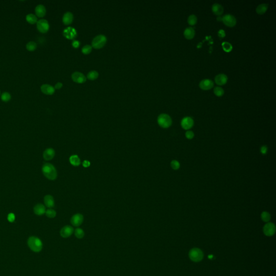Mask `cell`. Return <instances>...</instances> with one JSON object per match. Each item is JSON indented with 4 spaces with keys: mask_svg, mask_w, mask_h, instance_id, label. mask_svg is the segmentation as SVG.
I'll return each instance as SVG.
<instances>
[{
    "mask_svg": "<svg viewBox=\"0 0 276 276\" xmlns=\"http://www.w3.org/2000/svg\"><path fill=\"white\" fill-rule=\"evenodd\" d=\"M44 201L45 203V206L48 208H52L55 206V201L53 197L50 195H47L44 197Z\"/></svg>",
    "mask_w": 276,
    "mask_h": 276,
    "instance_id": "obj_23",
    "label": "cell"
},
{
    "mask_svg": "<svg viewBox=\"0 0 276 276\" xmlns=\"http://www.w3.org/2000/svg\"><path fill=\"white\" fill-rule=\"evenodd\" d=\"M37 28L41 32L45 33L49 29V24L46 20H40L37 22Z\"/></svg>",
    "mask_w": 276,
    "mask_h": 276,
    "instance_id": "obj_9",
    "label": "cell"
},
{
    "mask_svg": "<svg viewBox=\"0 0 276 276\" xmlns=\"http://www.w3.org/2000/svg\"><path fill=\"white\" fill-rule=\"evenodd\" d=\"M55 155V152L53 148H49L46 149L43 152V158L44 160L46 161H49L52 160Z\"/></svg>",
    "mask_w": 276,
    "mask_h": 276,
    "instance_id": "obj_16",
    "label": "cell"
},
{
    "mask_svg": "<svg viewBox=\"0 0 276 276\" xmlns=\"http://www.w3.org/2000/svg\"><path fill=\"white\" fill-rule=\"evenodd\" d=\"M267 152V148L265 146H263L261 148V152L262 154H266Z\"/></svg>",
    "mask_w": 276,
    "mask_h": 276,
    "instance_id": "obj_41",
    "label": "cell"
},
{
    "mask_svg": "<svg viewBox=\"0 0 276 276\" xmlns=\"http://www.w3.org/2000/svg\"><path fill=\"white\" fill-rule=\"evenodd\" d=\"M73 20V15L70 12H66L63 17V22L66 25H69Z\"/></svg>",
    "mask_w": 276,
    "mask_h": 276,
    "instance_id": "obj_21",
    "label": "cell"
},
{
    "mask_svg": "<svg viewBox=\"0 0 276 276\" xmlns=\"http://www.w3.org/2000/svg\"><path fill=\"white\" fill-rule=\"evenodd\" d=\"M107 38L104 35H99L95 37L92 42V46L95 49H101L105 45Z\"/></svg>",
    "mask_w": 276,
    "mask_h": 276,
    "instance_id": "obj_5",
    "label": "cell"
},
{
    "mask_svg": "<svg viewBox=\"0 0 276 276\" xmlns=\"http://www.w3.org/2000/svg\"><path fill=\"white\" fill-rule=\"evenodd\" d=\"M26 20L27 21L28 23L33 24L37 22V17L36 15L32 14H29L26 15Z\"/></svg>",
    "mask_w": 276,
    "mask_h": 276,
    "instance_id": "obj_26",
    "label": "cell"
},
{
    "mask_svg": "<svg viewBox=\"0 0 276 276\" xmlns=\"http://www.w3.org/2000/svg\"><path fill=\"white\" fill-rule=\"evenodd\" d=\"M28 244L30 249L36 252H38L41 251L43 248V244L40 239L34 236H32L29 238Z\"/></svg>",
    "mask_w": 276,
    "mask_h": 276,
    "instance_id": "obj_2",
    "label": "cell"
},
{
    "mask_svg": "<svg viewBox=\"0 0 276 276\" xmlns=\"http://www.w3.org/2000/svg\"><path fill=\"white\" fill-rule=\"evenodd\" d=\"M35 13L36 15L39 17H44L46 14L45 7L42 5H37L35 8Z\"/></svg>",
    "mask_w": 276,
    "mask_h": 276,
    "instance_id": "obj_20",
    "label": "cell"
},
{
    "mask_svg": "<svg viewBox=\"0 0 276 276\" xmlns=\"http://www.w3.org/2000/svg\"><path fill=\"white\" fill-rule=\"evenodd\" d=\"M90 162L89 161H84V162H83V166L84 167H85V168L89 167V166H90Z\"/></svg>",
    "mask_w": 276,
    "mask_h": 276,
    "instance_id": "obj_42",
    "label": "cell"
},
{
    "mask_svg": "<svg viewBox=\"0 0 276 276\" xmlns=\"http://www.w3.org/2000/svg\"><path fill=\"white\" fill-rule=\"evenodd\" d=\"M75 236L78 239H81L85 235L84 230L81 228H77L75 231Z\"/></svg>",
    "mask_w": 276,
    "mask_h": 276,
    "instance_id": "obj_29",
    "label": "cell"
},
{
    "mask_svg": "<svg viewBox=\"0 0 276 276\" xmlns=\"http://www.w3.org/2000/svg\"><path fill=\"white\" fill-rule=\"evenodd\" d=\"M214 85L212 80L209 79H205L201 80L199 84V86L203 90H209L213 87Z\"/></svg>",
    "mask_w": 276,
    "mask_h": 276,
    "instance_id": "obj_10",
    "label": "cell"
},
{
    "mask_svg": "<svg viewBox=\"0 0 276 276\" xmlns=\"http://www.w3.org/2000/svg\"><path fill=\"white\" fill-rule=\"evenodd\" d=\"M10 99H11V95L10 93H9L8 92H5L1 95V99L3 101H5V102L8 101H10Z\"/></svg>",
    "mask_w": 276,
    "mask_h": 276,
    "instance_id": "obj_37",
    "label": "cell"
},
{
    "mask_svg": "<svg viewBox=\"0 0 276 276\" xmlns=\"http://www.w3.org/2000/svg\"><path fill=\"white\" fill-rule=\"evenodd\" d=\"M186 137L188 139H192L194 137V133L191 131H188L186 132L185 134Z\"/></svg>",
    "mask_w": 276,
    "mask_h": 276,
    "instance_id": "obj_38",
    "label": "cell"
},
{
    "mask_svg": "<svg viewBox=\"0 0 276 276\" xmlns=\"http://www.w3.org/2000/svg\"><path fill=\"white\" fill-rule=\"evenodd\" d=\"M92 49V47L91 45H86L83 47L81 51H82L83 54H84L85 55H87V54H90L91 52Z\"/></svg>",
    "mask_w": 276,
    "mask_h": 276,
    "instance_id": "obj_35",
    "label": "cell"
},
{
    "mask_svg": "<svg viewBox=\"0 0 276 276\" xmlns=\"http://www.w3.org/2000/svg\"><path fill=\"white\" fill-rule=\"evenodd\" d=\"M63 86V84L62 83H57L56 84L55 86V88L56 89H60V88Z\"/></svg>",
    "mask_w": 276,
    "mask_h": 276,
    "instance_id": "obj_43",
    "label": "cell"
},
{
    "mask_svg": "<svg viewBox=\"0 0 276 276\" xmlns=\"http://www.w3.org/2000/svg\"><path fill=\"white\" fill-rule=\"evenodd\" d=\"M214 92L215 95L217 97H222L224 93V91L220 86H217L214 88Z\"/></svg>",
    "mask_w": 276,
    "mask_h": 276,
    "instance_id": "obj_31",
    "label": "cell"
},
{
    "mask_svg": "<svg viewBox=\"0 0 276 276\" xmlns=\"http://www.w3.org/2000/svg\"><path fill=\"white\" fill-rule=\"evenodd\" d=\"M228 79L227 75L223 73H221L216 75L215 78V81L216 84L218 85H223L227 83Z\"/></svg>",
    "mask_w": 276,
    "mask_h": 276,
    "instance_id": "obj_14",
    "label": "cell"
},
{
    "mask_svg": "<svg viewBox=\"0 0 276 276\" xmlns=\"http://www.w3.org/2000/svg\"><path fill=\"white\" fill-rule=\"evenodd\" d=\"M263 232L266 236H272L276 232V226L273 223H267L263 227Z\"/></svg>",
    "mask_w": 276,
    "mask_h": 276,
    "instance_id": "obj_7",
    "label": "cell"
},
{
    "mask_svg": "<svg viewBox=\"0 0 276 276\" xmlns=\"http://www.w3.org/2000/svg\"><path fill=\"white\" fill-rule=\"evenodd\" d=\"M45 214H46V216H47L48 217L52 218L55 217L56 216V212L54 209H49L45 211Z\"/></svg>",
    "mask_w": 276,
    "mask_h": 276,
    "instance_id": "obj_34",
    "label": "cell"
},
{
    "mask_svg": "<svg viewBox=\"0 0 276 276\" xmlns=\"http://www.w3.org/2000/svg\"><path fill=\"white\" fill-rule=\"evenodd\" d=\"M40 90L42 92L47 95H52L54 93L55 89L52 86L49 84H44L40 87Z\"/></svg>",
    "mask_w": 276,
    "mask_h": 276,
    "instance_id": "obj_15",
    "label": "cell"
},
{
    "mask_svg": "<svg viewBox=\"0 0 276 276\" xmlns=\"http://www.w3.org/2000/svg\"><path fill=\"white\" fill-rule=\"evenodd\" d=\"M268 4L266 3H262L258 5L256 8V12L258 14L263 15L265 13L267 9H268Z\"/></svg>",
    "mask_w": 276,
    "mask_h": 276,
    "instance_id": "obj_24",
    "label": "cell"
},
{
    "mask_svg": "<svg viewBox=\"0 0 276 276\" xmlns=\"http://www.w3.org/2000/svg\"><path fill=\"white\" fill-rule=\"evenodd\" d=\"M261 218L262 221L265 222H268L271 220V215L267 211H263L261 214Z\"/></svg>",
    "mask_w": 276,
    "mask_h": 276,
    "instance_id": "obj_30",
    "label": "cell"
},
{
    "mask_svg": "<svg viewBox=\"0 0 276 276\" xmlns=\"http://www.w3.org/2000/svg\"><path fill=\"white\" fill-rule=\"evenodd\" d=\"M69 161L71 164L74 166H78L80 164V160L79 156L77 155L71 156Z\"/></svg>",
    "mask_w": 276,
    "mask_h": 276,
    "instance_id": "obj_25",
    "label": "cell"
},
{
    "mask_svg": "<svg viewBox=\"0 0 276 276\" xmlns=\"http://www.w3.org/2000/svg\"><path fill=\"white\" fill-rule=\"evenodd\" d=\"M223 49L226 52H229L232 50V46L231 44L228 42H224L222 43Z\"/></svg>",
    "mask_w": 276,
    "mask_h": 276,
    "instance_id": "obj_28",
    "label": "cell"
},
{
    "mask_svg": "<svg viewBox=\"0 0 276 276\" xmlns=\"http://www.w3.org/2000/svg\"><path fill=\"white\" fill-rule=\"evenodd\" d=\"M84 221V217L80 214L74 215L71 218V223L75 226H80Z\"/></svg>",
    "mask_w": 276,
    "mask_h": 276,
    "instance_id": "obj_11",
    "label": "cell"
},
{
    "mask_svg": "<svg viewBox=\"0 0 276 276\" xmlns=\"http://www.w3.org/2000/svg\"><path fill=\"white\" fill-rule=\"evenodd\" d=\"M184 36L185 37L186 39L187 40H191L193 39L195 35V31L194 29L192 27H188L186 28V29L184 31Z\"/></svg>",
    "mask_w": 276,
    "mask_h": 276,
    "instance_id": "obj_19",
    "label": "cell"
},
{
    "mask_svg": "<svg viewBox=\"0 0 276 276\" xmlns=\"http://www.w3.org/2000/svg\"><path fill=\"white\" fill-rule=\"evenodd\" d=\"M72 45L75 48H78L79 46V42L78 41H77V40H75L72 43Z\"/></svg>",
    "mask_w": 276,
    "mask_h": 276,
    "instance_id": "obj_44",
    "label": "cell"
},
{
    "mask_svg": "<svg viewBox=\"0 0 276 276\" xmlns=\"http://www.w3.org/2000/svg\"><path fill=\"white\" fill-rule=\"evenodd\" d=\"M64 35L69 39H72L75 37L76 36V31L75 29L72 28H68L64 30Z\"/></svg>",
    "mask_w": 276,
    "mask_h": 276,
    "instance_id": "obj_22",
    "label": "cell"
},
{
    "mask_svg": "<svg viewBox=\"0 0 276 276\" xmlns=\"http://www.w3.org/2000/svg\"><path fill=\"white\" fill-rule=\"evenodd\" d=\"M98 72L96 71H91L87 73V78L90 80H95L98 77Z\"/></svg>",
    "mask_w": 276,
    "mask_h": 276,
    "instance_id": "obj_27",
    "label": "cell"
},
{
    "mask_svg": "<svg viewBox=\"0 0 276 276\" xmlns=\"http://www.w3.org/2000/svg\"><path fill=\"white\" fill-rule=\"evenodd\" d=\"M203 252L199 248H193L189 252V257L193 261L199 262L201 261L203 259Z\"/></svg>",
    "mask_w": 276,
    "mask_h": 276,
    "instance_id": "obj_3",
    "label": "cell"
},
{
    "mask_svg": "<svg viewBox=\"0 0 276 276\" xmlns=\"http://www.w3.org/2000/svg\"><path fill=\"white\" fill-rule=\"evenodd\" d=\"M223 23L229 27L235 26L237 23L236 19L234 16L231 14H226L222 17V21Z\"/></svg>",
    "mask_w": 276,
    "mask_h": 276,
    "instance_id": "obj_6",
    "label": "cell"
},
{
    "mask_svg": "<svg viewBox=\"0 0 276 276\" xmlns=\"http://www.w3.org/2000/svg\"><path fill=\"white\" fill-rule=\"evenodd\" d=\"M218 36L220 37V38H223L226 36V32L225 31L222 29L221 30H220L218 31Z\"/></svg>",
    "mask_w": 276,
    "mask_h": 276,
    "instance_id": "obj_40",
    "label": "cell"
},
{
    "mask_svg": "<svg viewBox=\"0 0 276 276\" xmlns=\"http://www.w3.org/2000/svg\"><path fill=\"white\" fill-rule=\"evenodd\" d=\"M74 231L73 228L70 226H66L60 230V235L63 238H68L73 234Z\"/></svg>",
    "mask_w": 276,
    "mask_h": 276,
    "instance_id": "obj_13",
    "label": "cell"
},
{
    "mask_svg": "<svg viewBox=\"0 0 276 276\" xmlns=\"http://www.w3.org/2000/svg\"><path fill=\"white\" fill-rule=\"evenodd\" d=\"M159 125L163 128L169 127L172 124V120L171 116L167 114H161L158 118Z\"/></svg>",
    "mask_w": 276,
    "mask_h": 276,
    "instance_id": "obj_4",
    "label": "cell"
},
{
    "mask_svg": "<svg viewBox=\"0 0 276 276\" xmlns=\"http://www.w3.org/2000/svg\"><path fill=\"white\" fill-rule=\"evenodd\" d=\"M197 21V17L195 15H191L188 17V23L189 25H195Z\"/></svg>",
    "mask_w": 276,
    "mask_h": 276,
    "instance_id": "obj_32",
    "label": "cell"
},
{
    "mask_svg": "<svg viewBox=\"0 0 276 276\" xmlns=\"http://www.w3.org/2000/svg\"><path fill=\"white\" fill-rule=\"evenodd\" d=\"M171 167L174 169V170H177L179 169L180 167V164L179 162V161L177 160L171 161Z\"/></svg>",
    "mask_w": 276,
    "mask_h": 276,
    "instance_id": "obj_36",
    "label": "cell"
},
{
    "mask_svg": "<svg viewBox=\"0 0 276 276\" xmlns=\"http://www.w3.org/2000/svg\"><path fill=\"white\" fill-rule=\"evenodd\" d=\"M26 48L28 50L32 51L35 50L37 48V44L35 42L31 41L27 43V44L26 45Z\"/></svg>",
    "mask_w": 276,
    "mask_h": 276,
    "instance_id": "obj_33",
    "label": "cell"
},
{
    "mask_svg": "<svg viewBox=\"0 0 276 276\" xmlns=\"http://www.w3.org/2000/svg\"><path fill=\"white\" fill-rule=\"evenodd\" d=\"M7 218H8V220L9 222H14L15 220V215L13 213H10V214H8Z\"/></svg>",
    "mask_w": 276,
    "mask_h": 276,
    "instance_id": "obj_39",
    "label": "cell"
},
{
    "mask_svg": "<svg viewBox=\"0 0 276 276\" xmlns=\"http://www.w3.org/2000/svg\"><path fill=\"white\" fill-rule=\"evenodd\" d=\"M72 79L75 83H84L86 80V78L84 75L79 72H75L72 75Z\"/></svg>",
    "mask_w": 276,
    "mask_h": 276,
    "instance_id": "obj_12",
    "label": "cell"
},
{
    "mask_svg": "<svg viewBox=\"0 0 276 276\" xmlns=\"http://www.w3.org/2000/svg\"><path fill=\"white\" fill-rule=\"evenodd\" d=\"M194 121L192 118L190 116H186L182 119L181 120V125L182 127L186 130H188L191 128L194 125Z\"/></svg>",
    "mask_w": 276,
    "mask_h": 276,
    "instance_id": "obj_8",
    "label": "cell"
},
{
    "mask_svg": "<svg viewBox=\"0 0 276 276\" xmlns=\"http://www.w3.org/2000/svg\"><path fill=\"white\" fill-rule=\"evenodd\" d=\"M212 11L215 15L221 16L224 12V8L221 5L215 3L212 6Z\"/></svg>",
    "mask_w": 276,
    "mask_h": 276,
    "instance_id": "obj_18",
    "label": "cell"
},
{
    "mask_svg": "<svg viewBox=\"0 0 276 276\" xmlns=\"http://www.w3.org/2000/svg\"><path fill=\"white\" fill-rule=\"evenodd\" d=\"M42 172L45 177L50 180H55L57 177V173L55 167L52 164L46 163L42 167Z\"/></svg>",
    "mask_w": 276,
    "mask_h": 276,
    "instance_id": "obj_1",
    "label": "cell"
},
{
    "mask_svg": "<svg viewBox=\"0 0 276 276\" xmlns=\"http://www.w3.org/2000/svg\"><path fill=\"white\" fill-rule=\"evenodd\" d=\"M45 211H46V210H45V206L42 204L39 203V204L36 205L34 207V212L37 215L41 216V215L45 214Z\"/></svg>",
    "mask_w": 276,
    "mask_h": 276,
    "instance_id": "obj_17",
    "label": "cell"
}]
</instances>
